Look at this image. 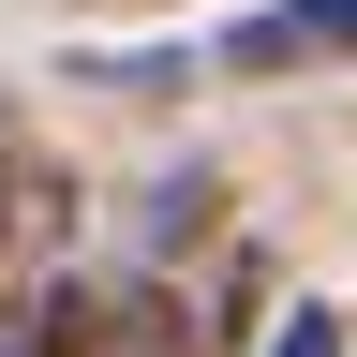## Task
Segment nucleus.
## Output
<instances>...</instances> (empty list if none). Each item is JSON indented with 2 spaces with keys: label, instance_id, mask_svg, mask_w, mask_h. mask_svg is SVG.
Returning a JSON list of instances; mask_svg holds the SVG:
<instances>
[{
  "label": "nucleus",
  "instance_id": "obj_1",
  "mask_svg": "<svg viewBox=\"0 0 357 357\" xmlns=\"http://www.w3.org/2000/svg\"><path fill=\"white\" fill-rule=\"evenodd\" d=\"M0 357H223V298L194 283H30Z\"/></svg>",
  "mask_w": 357,
  "mask_h": 357
},
{
  "label": "nucleus",
  "instance_id": "obj_2",
  "mask_svg": "<svg viewBox=\"0 0 357 357\" xmlns=\"http://www.w3.org/2000/svg\"><path fill=\"white\" fill-rule=\"evenodd\" d=\"M30 283H60V178L0 134V298H30Z\"/></svg>",
  "mask_w": 357,
  "mask_h": 357
},
{
  "label": "nucleus",
  "instance_id": "obj_3",
  "mask_svg": "<svg viewBox=\"0 0 357 357\" xmlns=\"http://www.w3.org/2000/svg\"><path fill=\"white\" fill-rule=\"evenodd\" d=\"M238 75H298V60H357V0H268V15L223 30Z\"/></svg>",
  "mask_w": 357,
  "mask_h": 357
},
{
  "label": "nucleus",
  "instance_id": "obj_4",
  "mask_svg": "<svg viewBox=\"0 0 357 357\" xmlns=\"http://www.w3.org/2000/svg\"><path fill=\"white\" fill-rule=\"evenodd\" d=\"M268 357H342V312H328V298H298V312H283V342H268Z\"/></svg>",
  "mask_w": 357,
  "mask_h": 357
}]
</instances>
